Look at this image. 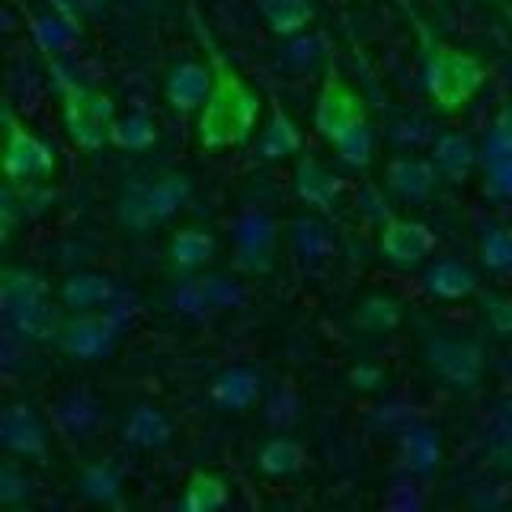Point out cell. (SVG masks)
<instances>
[{
    "label": "cell",
    "mask_w": 512,
    "mask_h": 512,
    "mask_svg": "<svg viewBox=\"0 0 512 512\" xmlns=\"http://www.w3.org/2000/svg\"><path fill=\"white\" fill-rule=\"evenodd\" d=\"M487 189L493 196L512 199V157L487 160Z\"/></svg>",
    "instance_id": "cell-37"
},
{
    "label": "cell",
    "mask_w": 512,
    "mask_h": 512,
    "mask_svg": "<svg viewBox=\"0 0 512 512\" xmlns=\"http://www.w3.org/2000/svg\"><path fill=\"white\" fill-rule=\"evenodd\" d=\"M292 237H295V247L301 256H324L327 247H330V237H327V228L324 224H317L311 218H298L292 224Z\"/></svg>",
    "instance_id": "cell-34"
},
{
    "label": "cell",
    "mask_w": 512,
    "mask_h": 512,
    "mask_svg": "<svg viewBox=\"0 0 512 512\" xmlns=\"http://www.w3.org/2000/svg\"><path fill=\"white\" fill-rule=\"evenodd\" d=\"M36 39L42 42V48H48V52H61V48L74 39V20H58V16H52V20H39Z\"/></svg>",
    "instance_id": "cell-36"
},
{
    "label": "cell",
    "mask_w": 512,
    "mask_h": 512,
    "mask_svg": "<svg viewBox=\"0 0 512 512\" xmlns=\"http://www.w3.org/2000/svg\"><path fill=\"white\" fill-rule=\"evenodd\" d=\"M490 445L496 455H509L512 452V404L503 407L500 420L493 426V436H490Z\"/></svg>",
    "instance_id": "cell-39"
},
{
    "label": "cell",
    "mask_w": 512,
    "mask_h": 512,
    "mask_svg": "<svg viewBox=\"0 0 512 512\" xmlns=\"http://www.w3.org/2000/svg\"><path fill=\"white\" fill-rule=\"evenodd\" d=\"M0 445L13 458L45 461L48 458V426L32 404H7L0 416Z\"/></svg>",
    "instance_id": "cell-11"
},
{
    "label": "cell",
    "mask_w": 512,
    "mask_h": 512,
    "mask_svg": "<svg viewBox=\"0 0 512 512\" xmlns=\"http://www.w3.org/2000/svg\"><path fill=\"white\" fill-rule=\"evenodd\" d=\"M109 144L128 154L151 151L157 144V122L151 116H144V112H128V116L116 119V125H112Z\"/></svg>",
    "instance_id": "cell-28"
},
{
    "label": "cell",
    "mask_w": 512,
    "mask_h": 512,
    "mask_svg": "<svg viewBox=\"0 0 512 512\" xmlns=\"http://www.w3.org/2000/svg\"><path fill=\"white\" fill-rule=\"evenodd\" d=\"M263 100L221 55H212V90L196 119V138L205 151H228L247 144L260 122Z\"/></svg>",
    "instance_id": "cell-1"
},
{
    "label": "cell",
    "mask_w": 512,
    "mask_h": 512,
    "mask_svg": "<svg viewBox=\"0 0 512 512\" xmlns=\"http://www.w3.org/2000/svg\"><path fill=\"white\" fill-rule=\"evenodd\" d=\"M119 336H122V320L109 308L87 311V314H74L71 320H64L58 346L80 362H103L116 352Z\"/></svg>",
    "instance_id": "cell-8"
},
{
    "label": "cell",
    "mask_w": 512,
    "mask_h": 512,
    "mask_svg": "<svg viewBox=\"0 0 512 512\" xmlns=\"http://www.w3.org/2000/svg\"><path fill=\"white\" fill-rule=\"evenodd\" d=\"M231 503V484L215 471H192L183 496H180V509L186 512H215Z\"/></svg>",
    "instance_id": "cell-26"
},
{
    "label": "cell",
    "mask_w": 512,
    "mask_h": 512,
    "mask_svg": "<svg viewBox=\"0 0 512 512\" xmlns=\"http://www.w3.org/2000/svg\"><path fill=\"white\" fill-rule=\"evenodd\" d=\"M58 10L68 20H80V16H100L106 10V0H55Z\"/></svg>",
    "instance_id": "cell-40"
},
{
    "label": "cell",
    "mask_w": 512,
    "mask_h": 512,
    "mask_svg": "<svg viewBox=\"0 0 512 512\" xmlns=\"http://www.w3.org/2000/svg\"><path fill=\"white\" fill-rule=\"evenodd\" d=\"M423 359L432 375L445 381L448 388H458V391L477 388L480 378H484V368H487L484 349H480L474 340L448 336V333L432 336L423 349Z\"/></svg>",
    "instance_id": "cell-7"
},
{
    "label": "cell",
    "mask_w": 512,
    "mask_h": 512,
    "mask_svg": "<svg viewBox=\"0 0 512 512\" xmlns=\"http://www.w3.org/2000/svg\"><path fill=\"white\" fill-rule=\"evenodd\" d=\"M378 247H381L388 263H394L400 269H413V266H420L426 256H432V250H436V231H432L429 224L416 221V218L391 215L381 224Z\"/></svg>",
    "instance_id": "cell-10"
},
{
    "label": "cell",
    "mask_w": 512,
    "mask_h": 512,
    "mask_svg": "<svg viewBox=\"0 0 512 512\" xmlns=\"http://www.w3.org/2000/svg\"><path fill=\"white\" fill-rule=\"evenodd\" d=\"M208 394H212V400L221 410L247 413L263 394V375L250 365H231V368H224L221 375H215Z\"/></svg>",
    "instance_id": "cell-14"
},
{
    "label": "cell",
    "mask_w": 512,
    "mask_h": 512,
    "mask_svg": "<svg viewBox=\"0 0 512 512\" xmlns=\"http://www.w3.org/2000/svg\"><path fill=\"white\" fill-rule=\"evenodd\" d=\"M192 202V180L180 170H167L128 186L116 202V218L128 231H154L173 221Z\"/></svg>",
    "instance_id": "cell-4"
},
{
    "label": "cell",
    "mask_w": 512,
    "mask_h": 512,
    "mask_svg": "<svg viewBox=\"0 0 512 512\" xmlns=\"http://www.w3.org/2000/svg\"><path fill=\"white\" fill-rule=\"evenodd\" d=\"M356 324L365 333H388L400 324V304L384 295H368L356 311Z\"/></svg>",
    "instance_id": "cell-30"
},
{
    "label": "cell",
    "mask_w": 512,
    "mask_h": 512,
    "mask_svg": "<svg viewBox=\"0 0 512 512\" xmlns=\"http://www.w3.org/2000/svg\"><path fill=\"white\" fill-rule=\"evenodd\" d=\"M304 135L295 125V119L282 109H272L269 122L263 125L260 138H256V157L266 160V164H276V160H288L292 154L301 151Z\"/></svg>",
    "instance_id": "cell-21"
},
{
    "label": "cell",
    "mask_w": 512,
    "mask_h": 512,
    "mask_svg": "<svg viewBox=\"0 0 512 512\" xmlns=\"http://www.w3.org/2000/svg\"><path fill=\"white\" fill-rule=\"evenodd\" d=\"M400 461L404 471L413 477H429L439 471L442 464V439L439 432L426 423H413L400 436Z\"/></svg>",
    "instance_id": "cell-18"
},
{
    "label": "cell",
    "mask_w": 512,
    "mask_h": 512,
    "mask_svg": "<svg viewBox=\"0 0 512 512\" xmlns=\"http://www.w3.org/2000/svg\"><path fill=\"white\" fill-rule=\"evenodd\" d=\"M423 285L432 298L442 301H461L474 295L477 288V276L468 263L461 260H436L426 272H423Z\"/></svg>",
    "instance_id": "cell-22"
},
{
    "label": "cell",
    "mask_w": 512,
    "mask_h": 512,
    "mask_svg": "<svg viewBox=\"0 0 512 512\" xmlns=\"http://www.w3.org/2000/svg\"><path fill=\"white\" fill-rule=\"evenodd\" d=\"M135 4H138V7H148V10H151V7H157V4H160V0H135Z\"/></svg>",
    "instance_id": "cell-42"
},
{
    "label": "cell",
    "mask_w": 512,
    "mask_h": 512,
    "mask_svg": "<svg viewBox=\"0 0 512 512\" xmlns=\"http://www.w3.org/2000/svg\"><path fill=\"white\" fill-rule=\"evenodd\" d=\"M314 132L352 170H365L375 160V132L368 125L365 100L346 80L330 71L314 103Z\"/></svg>",
    "instance_id": "cell-2"
},
{
    "label": "cell",
    "mask_w": 512,
    "mask_h": 512,
    "mask_svg": "<svg viewBox=\"0 0 512 512\" xmlns=\"http://www.w3.org/2000/svg\"><path fill=\"white\" fill-rule=\"evenodd\" d=\"M432 164H436L445 183H464L477 164V151L464 135L448 132L436 141V148H432Z\"/></svg>",
    "instance_id": "cell-27"
},
{
    "label": "cell",
    "mask_w": 512,
    "mask_h": 512,
    "mask_svg": "<svg viewBox=\"0 0 512 512\" xmlns=\"http://www.w3.org/2000/svg\"><path fill=\"white\" fill-rule=\"evenodd\" d=\"M119 288L103 272H74L61 282V304L74 314L87 311H106L116 301Z\"/></svg>",
    "instance_id": "cell-16"
},
{
    "label": "cell",
    "mask_w": 512,
    "mask_h": 512,
    "mask_svg": "<svg viewBox=\"0 0 512 512\" xmlns=\"http://www.w3.org/2000/svg\"><path fill=\"white\" fill-rule=\"evenodd\" d=\"M4 176L7 183H42L55 173V148L4 109Z\"/></svg>",
    "instance_id": "cell-6"
},
{
    "label": "cell",
    "mask_w": 512,
    "mask_h": 512,
    "mask_svg": "<svg viewBox=\"0 0 512 512\" xmlns=\"http://www.w3.org/2000/svg\"><path fill=\"white\" fill-rule=\"evenodd\" d=\"M506 16H509V23H512V7H509V10H506Z\"/></svg>",
    "instance_id": "cell-43"
},
{
    "label": "cell",
    "mask_w": 512,
    "mask_h": 512,
    "mask_svg": "<svg viewBox=\"0 0 512 512\" xmlns=\"http://www.w3.org/2000/svg\"><path fill=\"white\" fill-rule=\"evenodd\" d=\"M52 298V288H48L45 276H39L36 269L26 266H10L0 279V311H4V320L23 317L26 311L39 308L42 301Z\"/></svg>",
    "instance_id": "cell-13"
},
{
    "label": "cell",
    "mask_w": 512,
    "mask_h": 512,
    "mask_svg": "<svg viewBox=\"0 0 512 512\" xmlns=\"http://www.w3.org/2000/svg\"><path fill=\"white\" fill-rule=\"evenodd\" d=\"M442 180L432 157H410V154H400L391 157L388 167H384V183L394 192L397 199H404L410 205H420L426 202L432 192H436V183Z\"/></svg>",
    "instance_id": "cell-12"
},
{
    "label": "cell",
    "mask_w": 512,
    "mask_h": 512,
    "mask_svg": "<svg viewBox=\"0 0 512 512\" xmlns=\"http://www.w3.org/2000/svg\"><path fill=\"white\" fill-rule=\"evenodd\" d=\"M231 237L240 269L266 272L272 266V256H276L279 247V224L272 221L269 212H263V208H244L231 224Z\"/></svg>",
    "instance_id": "cell-9"
},
{
    "label": "cell",
    "mask_w": 512,
    "mask_h": 512,
    "mask_svg": "<svg viewBox=\"0 0 512 512\" xmlns=\"http://www.w3.org/2000/svg\"><path fill=\"white\" fill-rule=\"evenodd\" d=\"M167 256H170L173 269L196 272L218 256V240L212 231H205V228H180L170 237Z\"/></svg>",
    "instance_id": "cell-23"
},
{
    "label": "cell",
    "mask_w": 512,
    "mask_h": 512,
    "mask_svg": "<svg viewBox=\"0 0 512 512\" xmlns=\"http://www.w3.org/2000/svg\"><path fill=\"white\" fill-rule=\"evenodd\" d=\"M32 493V477L16 468L13 461H7L4 468H0V503L4 506H23Z\"/></svg>",
    "instance_id": "cell-32"
},
{
    "label": "cell",
    "mask_w": 512,
    "mask_h": 512,
    "mask_svg": "<svg viewBox=\"0 0 512 512\" xmlns=\"http://www.w3.org/2000/svg\"><path fill=\"white\" fill-rule=\"evenodd\" d=\"M208 90H212V68L199 61L176 64L167 77V103L176 112H199Z\"/></svg>",
    "instance_id": "cell-19"
},
{
    "label": "cell",
    "mask_w": 512,
    "mask_h": 512,
    "mask_svg": "<svg viewBox=\"0 0 512 512\" xmlns=\"http://www.w3.org/2000/svg\"><path fill=\"white\" fill-rule=\"evenodd\" d=\"M343 183L327 164H320L317 157H301L295 167V196L314 208V212H327L333 202L340 199Z\"/></svg>",
    "instance_id": "cell-17"
},
{
    "label": "cell",
    "mask_w": 512,
    "mask_h": 512,
    "mask_svg": "<svg viewBox=\"0 0 512 512\" xmlns=\"http://www.w3.org/2000/svg\"><path fill=\"white\" fill-rule=\"evenodd\" d=\"M423 84L439 112L455 116L487 84V68L477 55L448 42H429L423 55Z\"/></svg>",
    "instance_id": "cell-3"
},
{
    "label": "cell",
    "mask_w": 512,
    "mask_h": 512,
    "mask_svg": "<svg viewBox=\"0 0 512 512\" xmlns=\"http://www.w3.org/2000/svg\"><path fill=\"white\" fill-rule=\"evenodd\" d=\"M61 119L74 148L93 154L112 141V125H116L119 116L109 93L87 84H64Z\"/></svg>",
    "instance_id": "cell-5"
},
{
    "label": "cell",
    "mask_w": 512,
    "mask_h": 512,
    "mask_svg": "<svg viewBox=\"0 0 512 512\" xmlns=\"http://www.w3.org/2000/svg\"><path fill=\"white\" fill-rule=\"evenodd\" d=\"M496 157H512V106H503L496 112L490 135L484 141V160H496Z\"/></svg>",
    "instance_id": "cell-33"
},
{
    "label": "cell",
    "mask_w": 512,
    "mask_h": 512,
    "mask_svg": "<svg viewBox=\"0 0 512 512\" xmlns=\"http://www.w3.org/2000/svg\"><path fill=\"white\" fill-rule=\"evenodd\" d=\"M484 311H487V320L496 333L512 336V298H487Z\"/></svg>",
    "instance_id": "cell-38"
},
{
    "label": "cell",
    "mask_w": 512,
    "mask_h": 512,
    "mask_svg": "<svg viewBox=\"0 0 512 512\" xmlns=\"http://www.w3.org/2000/svg\"><path fill=\"white\" fill-rule=\"evenodd\" d=\"M100 410H103L100 400L93 394L71 391L55 404L52 423L58 426L61 436H68V439H90V432L100 426Z\"/></svg>",
    "instance_id": "cell-20"
},
{
    "label": "cell",
    "mask_w": 512,
    "mask_h": 512,
    "mask_svg": "<svg viewBox=\"0 0 512 512\" xmlns=\"http://www.w3.org/2000/svg\"><path fill=\"white\" fill-rule=\"evenodd\" d=\"M80 493L90 503L112 506L122 500V474L116 471V464L109 461H93L80 471Z\"/></svg>",
    "instance_id": "cell-29"
},
{
    "label": "cell",
    "mask_w": 512,
    "mask_h": 512,
    "mask_svg": "<svg viewBox=\"0 0 512 512\" xmlns=\"http://www.w3.org/2000/svg\"><path fill=\"white\" fill-rule=\"evenodd\" d=\"M122 442L138 448V452H160L173 442L170 416L154 404H138L128 410L122 423Z\"/></svg>",
    "instance_id": "cell-15"
},
{
    "label": "cell",
    "mask_w": 512,
    "mask_h": 512,
    "mask_svg": "<svg viewBox=\"0 0 512 512\" xmlns=\"http://www.w3.org/2000/svg\"><path fill=\"white\" fill-rule=\"evenodd\" d=\"M480 263L493 272H512V228H484L480 234Z\"/></svg>",
    "instance_id": "cell-31"
},
{
    "label": "cell",
    "mask_w": 512,
    "mask_h": 512,
    "mask_svg": "<svg viewBox=\"0 0 512 512\" xmlns=\"http://www.w3.org/2000/svg\"><path fill=\"white\" fill-rule=\"evenodd\" d=\"M199 282H202V292H205L208 308H218L221 311V308H234V304L240 301V288L228 276H205Z\"/></svg>",
    "instance_id": "cell-35"
},
{
    "label": "cell",
    "mask_w": 512,
    "mask_h": 512,
    "mask_svg": "<svg viewBox=\"0 0 512 512\" xmlns=\"http://www.w3.org/2000/svg\"><path fill=\"white\" fill-rule=\"evenodd\" d=\"M352 384L362 391H372L381 384V368L375 365H359V368H352Z\"/></svg>",
    "instance_id": "cell-41"
},
{
    "label": "cell",
    "mask_w": 512,
    "mask_h": 512,
    "mask_svg": "<svg viewBox=\"0 0 512 512\" xmlns=\"http://www.w3.org/2000/svg\"><path fill=\"white\" fill-rule=\"evenodd\" d=\"M308 464V448L292 436H272L256 452V468L266 477H295Z\"/></svg>",
    "instance_id": "cell-24"
},
{
    "label": "cell",
    "mask_w": 512,
    "mask_h": 512,
    "mask_svg": "<svg viewBox=\"0 0 512 512\" xmlns=\"http://www.w3.org/2000/svg\"><path fill=\"white\" fill-rule=\"evenodd\" d=\"M269 32L282 39H295L314 20V0H256Z\"/></svg>",
    "instance_id": "cell-25"
}]
</instances>
